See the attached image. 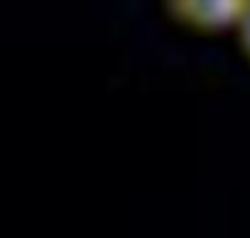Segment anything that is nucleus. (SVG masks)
Here are the masks:
<instances>
[{
	"label": "nucleus",
	"instance_id": "nucleus-2",
	"mask_svg": "<svg viewBox=\"0 0 250 238\" xmlns=\"http://www.w3.org/2000/svg\"><path fill=\"white\" fill-rule=\"evenodd\" d=\"M238 32H240L243 49H245V54L250 57V3H245V8H243V18H240V22H238Z\"/></svg>",
	"mask_w": 250,
	"mask_h": 238
},
{
	"label": "nucleus",
	"instance_id": "nucleus-1",
	"mask_svg": "<svg viewBox=\"0 0 250 238\" xmlns=\"http://www.w3.org/2000/svg\"><path fill=\"white\" fill-rule=\"evenodd\" d=\"M243 8L245 3H233V0H184V3L172 5L177 20H182L189 27L208 30V32L238 27L243 18Z\"/></svg>",
	"mask_w": 250,
	"mask_h": 238
}]
</instances>
